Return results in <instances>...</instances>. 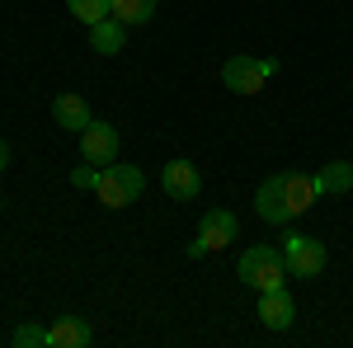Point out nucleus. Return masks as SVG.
I'll return each mask as SVG.
<instances>
[{
	"mask_svg": "<svg viewBox=\"0 0 353 348\" xmlns=\"http://www.w3.org/2000/svg\"><path fill=\"white\" fill-rule=\"evenodd\" d=\"M241 283L245 287H254V292H273V287H283L292 273H288V254L278 249V245H250L241 254Z\"/></svg>",
	"mask_w": 353,
	"mask_h": 348,
	"instance_id": "f257e3e1",
	"label": "nucleus"
},
{
	"mask_svg": "<svg viewBox=\"0 0 353 348\" xmlns=\"http://www.w3.org/2000/svg\"><path fill=\"white\" fill-rule=\"evenodd\" d=\"M141 188H146V174L137 170V165H104L99 170V184H94V193H99V203L109 207V212H118V207H128V203H137L141 198Z\"/></svg>",
	"mask_w": 353,
	"mask_h": 348,
	"instance_id": "f03ea898",
	"label": "nucleus"
},
{
	"mask_svg": "<svg viewBox=\"0 0 353 348\" xmlns=\"http://www.w3.org/2000/svg\"><path fill=\"white\" fill-rule=\"evenodd\" d=\"M278 71V61L273 57H250V52H236L226 66H221V85L226 90H236V94H259L269 76Z\"/></svg>",
	"mask_w": 353,
	"mask_h": 348,
	"instance_id": "7ed1b4c3",
	"label": "nucleus"
},
{
	"mask_svg": "<svg viewBox=\"0 0 353 348\" xmlns=\"http://www.w3.org/2000/svg\"><path fill=\"white\" fill-rule=\"evenodd\" d=\"M283 254H288V273H292V278L316 283V278L325 273V245L316 240V236L288 231V236H283Z\"/></svg>",
	"mask_w": 353,
	"mask_h": 348,
	"instance_id": "20e7f679",
	"label": "nucleus"
},
{
	"mask_svg": "<svg viewBox=\"0 0 353 348\" xmlns=\"http://www.w3.org/2000/svg\"><path fill=\"white\" fill-rule=\"evenodd\" d=\"M241 236V226H236V216L226 212V207H208L203 212V226H198V240L189 245V259H203V254H217L226 245Z\"/></svg>",
	"mask_w": 353,
	"mask_h": 348,
	"instance_id": "39448f33",
	"label": "nucleus"
},
{
	"mask_svg": "<svg viewBox=\"0 0 353 348\" xmlns=\"http://www.w3.org/2000/svg\"><path fill=\"white\" fill-rule=\"evenodd\" d=\"M81 156L90 165H99V170H104V165H113V161H118V127L94 118V123L81 132Z\"/></svg>",
	"mask_w": 353,
	"mask_h": 348,
	"instance_id": "423d86ee",
	"label": "nucleus"
},
{
	"mask_svg": "<svg viewBox=\"0 0 353 348\" xmlns=\"http://www.w3.org/2000/svg\"><path fill=\"white\" fill-rule=\"evenodd\" d=\"M161 188L174 198V203H193V198L203 193V174H198V165H193V161L179 156V161H170L161 170Z\"/></svg>",
	"mask_w": 353,
	"mask_h": 348,
	"instance_id": "0eeeda50",
	"label": "nucleus"
},
{
	"mask_svg": "<svg viewBox=\"0 0 353 348\" xmlns=\"http://www.w3.org/2000/svg\"><path fill=\"white\" fill-rule=\"evenodd\" d=\"M254 212L264 216L269 226H288L292 221V207H288V193H283V174H269L259 193H254Z\"/></svg>",
	"mask_w": 353,
	"mask_h": 348,
	"instance_id": "6e6552de",
	"label": "nucleus"
},
{
	"mask_svg": "<svg viewBox=\"0 0 353 348\" xmlns=\"http://www.w3.org/2000/svg\"><path fill=\"white\" fill-rule=\"evenodd\" d=\"M283 193H288L292 216H301V212L316 207V198H321V179H316V174H301V170H288V174H283Z\"/></svg>",
	"mask_w": 353,
	"mask_h": 348,
	"instance_id": "1a4fd4ad",
	"label": "nucleus"
},
{
	"mask_svg": "<svg viewBox=\"0 0 353 348\" xmlns=\"http://www.w3.org/2000/svg\"><path fill=\"white\" fill-rule=\"evenodd\" d=\"M259 320L269 325V329H292V320H297V301L288 296V287L259 292Z\"/></svg>",
	"mask_w": 353,
	"mask_h": 348,
	"instance_id": "9d476101",
	"label": "nucleus"
},
{
	"mask_svg": "<svg viewBox=\"0 0 353 348\" xmlns=\"http://www.w3.org/2000/svg\"><path fill=\"white\" fill-rule=\"evenodd\" d=\"M90 339H94V329L81 316H61V320L48 325V348H85Z\"/></svg>",
	"mask_w": 353,
	"mask_h": 348,
	"instance_id": "9b49d317",
	"label": "nucleus"
},
{
	"mask_svg": "<svg viewBox=\"0 0 353 348\" xmlns=\"http://www.w3.org/2000/svg\"><path fill=\"white\" fill-rule=\"evenodd\" d=\"M52 118H57V127H66V132H85L94 118H90V104H85L81 94H57L52 99Z\"/></svg>",
	"mask_w": 353,
	"mask_h": 348,
	"instance_id": "f8f14e48",
	"label": "nucleus"
},
{
	"mask_svg": "<svg viewBox=\"0 0 353 348\" xmlns=\"http://www.w3.org/2000/svg\"><path fill=\"white\" fill-rule=\"evenodd\" d=\"M123 38H128V24L123 19H99V24H90V43H94V52H104V57H113V52H123Z\"/></svg>",
	"mask_w": 353,
	"mask_h": 348,
	"instance_id": "ddd939ff",
	"label": "nucleus"
},
{
	"mask_svg": "<svg viewBox=\"0 0 353 348\" xmlns=\"http://www.w3.org/2000/svg\"><path fill=\"white\" fill-rule=\"evenodd\" d=\"M321 193H353V165L349 161H330L321 165Z\"/></svg>",
	"mask_w": 353,
	"mask_h": 348,
	"instance_id": "4468645a",
	"label": "nucleus"
},
{
	"mask_svg": "<svg viewBox=\"0 0 353 348\" xmlns=\"http://www.w3.org/2000/svg\"><path fill=\"white\" fill-rule=\"evenodd\" d=\"M156 5H161V0H113V19H123L128 28H137V24H151Z\"/></svg>",
	"mask_w": 353,
	"mask_h": 348,
	"instance_id": "2eb2a0df",
	"label": "nucleus"
},
{
	"mask_svg": "<svg viewBox=\"0 0 353 348\" xmlns=\"http://www.w3.org/2000/svg\"><path fill=\"white\" fill-rule=\"evenodd\" d=\"M66 10L81 19V24H99L113 14V0H66Z\"/></svg>",
	"mask_w": 353,
	"mask_h": 348,
	"instance_id": "dca6fc26",
	"label": "nucleus"
},
{
	"mask_svg": "<svg viewBox=\"0 0 353 348\" xmlns=\"http://www.w3.org/2000/svg\"><path fill=\"white\" fill-rule=\"evenodd\" d=\"M14 348H48V329H38V325H19V329H14Z\"/></svg>",
	"mask_w": 353,
	"mask_h": 348,
	"instance_id": "f3484780",
	"label": "nucleus"
},
{
	"mask_svg": "<svg viewBox=\"0 0 353 348\" xmlns=\"http://www.w3.org/2000/svg\"><path fill=\"white\" fill-rule=\"evenodd\" d=\"M71 184H76V188H94V184H99V170H90V161H85L81 170L71 174Z\"/></svg>",
	"mask_w": 353,
	"mask_h": 348,
	"instance_id": "a211bd4d",
	"label": "nucleus"
},
{
	"mask_svg": "<svg viewBox=\"0 0 353 348\" xmlns=\"http://www.w3.org/2000/svg\"><path fill=\"white\" fill-rule=\"evenodd\" d=\"M0 170H10V141L0 136Z\"/></svg>",
	"mask_w": 353,
	"mask_h": 348,
	"instance_id": "6ab92c4d",
	"label": "nucleus"
},
{
	"mask_svg": "<svg viewBox=\"0 0 353 348\" xmlns=\"http://www.w3.org/2000/svg\"><path fill=\"white\" fill-rule=\"evenodd\" d=\"M0 207H5V193H0Z\"/></svg>",
	"mask_w": 353,
	"mask_h": 348,
	"instance_id": "aec40b11",
	"label": "nucleus"
}]
</instances>
